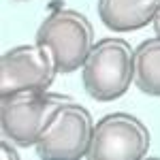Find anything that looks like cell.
Returning a JSON list of instances; mask_svg holds the SVG:
<instances>
[{
  "mask_svg": "<svg viewBox=\"0 0 160 160\" xmlns=\"http://www.w3.org/2000/svg\"><path fill=\"white\" fill-rule=\"evenodd\" d=\"M37 43L51 49L58 75H71L86 64L94 47V28L81 11L58 9L38 26Z\"/></svg>",
  "mask_w": 160,
  "mask_h": 160,
  "instance_id": "obj_3",
  "label": "cell"
},
{
  "mask_svg": "<svg viewBox=\"0 0 160 160\" xmlns=\"http://www.w3.org/2000/svg\"><path fill=\"white\" fill-rule=\"evenodd\" d=\"M160 9V0H98L100 22L113 32H132L148 24Z\"/></svg>",
  "mask_w": 160,
  "mask_h": 160,
  "instance_id": "obj_7",
  "label": "cell"
},
{
  "mask_svg": "<svg viewBox=\"0 0 160 160\" xmlns=\"http://www.w3.org/2000/svg\"><path fill=\"white\" fill-rule=\"evenodd\" d=\"M94 122L92 113L73 100L64 102L37 141L41 158H88Z\"/></svg>",
  "mask_w": 160,
  "mask_h": 160,
  "instance_id": "obj_4",
  "label": "cell"
},
{
  "mask_svg": "<svg viewBox=\"0 0 160 160\" xmlns=\"http://www.w3.org/2000/svg\"><path fill=\"white\" fill-rule=\"evenodd\" d=\"M149 128L132 113H109L94 124L88 158L92 160H139L149 152Z\"/></svg>",
  "mask_w": 160,
  "mask_h": 160,
  "instance_id": "obj_5",
  "label": "cell"
},
{
  "mask_svg": "<svg viewBox=\"0 0 160 160\" xmlns=\"http://www.w3.org/2000/svg\"><path fill=\"white\" fill-rule=\"evenodd\" d=\"M135 86L148 96H160V37L135 49Z\"/></svg>",
  "mask_w": 160,
  "mask_h": 160,
  "instance_id": "obj_8",
  "label": "cell"
},
{
  "mask_svg": "<svg viewBox=\"0 0 160 160\" xmlns=\"http://www.w3.org/2000/svg\"><path fill=\"white\" fill-rule=\"evenodd\" d=\"M17 143H13L11 139H7V137H2V141H0V158L2 160H19V152L15 149Z\"/></svg>",
  "mask_w": 160,
  "mask_h": 160,
  "instance_id": "obj_9",
  "label": "cell"
},
{
  "mask_svg": "<svg viewBox=\"0 0 160 160\" xmlns=\"http://www.w3.org/2000/svg\"><path fill=\"white\" fill-rule=\"evenodd\" d=\"M68 100L73 98L47 90H22L2 96V109H0L2 137L11 139L19 148L37 145L38 137L49 126L51 118Z\"/></svg>",
  "mask_w": 160,
  "mask_h": 160,
  "instance_id": "obj_2",
  "label": "cell"
},
{
  "mask_svg": "<svg viewBox=\"0 0 160 160\" xmlns=\"http://www.w3.org/2000/svg\"><path fill=\"white\" fill-rule=\"evenodd\" d=\"M58 75L56 58L41 43L19 45L2 53L0 60V94L9 96L22 90H49Z\"/></svg>",
  "mask_w": 160,
  "mask_h": 160,
  "instance_id": "obj_6",
  "label": "cell"
},
{
  "mask_svg": "<svg viewBox=\"0 0 160 160\" xmlns=\"http://www.w3.org/2000/svg\"><path fill=\"white\" fill-rule=\"evenodd\" d=\"M83 90L98 102H111L135 81V49L124 38H100L81 66Z\"/></svg>",
  "mask_w": 160,
  "mask_h": 160,
  "instance_id": "obj_1",
  "label": "cell"
},
{
  "mask_svg": "<svg viewBox=\"0 0 160 160\" xmlns=\"http://www.w3.org/2000/svg\"><path fill=\"white\" fill-rule=\"evenodd\" d=\"M154 32H156V37H160V9L156 13V17H154Z\"/></svg>",
  "mask_w": 160,
  "mask_h": 160,
  "instance_id": "obj_10",
  "label": "cell"
}]
</instances>
